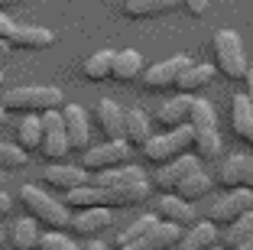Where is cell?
<instances>
[{"mask_svg":"<svg viewBox=\"0 0 253 250\" xmlns=\"http://www.w3.org/2000/svg\"><path fill=\"white\" fill-rule=\"evenodd\" d=\"M188 124L195 127V153L201 159H214V156L224 153V140H221V133H217V114H214V104L211 101L195 98Z\"/></svg>","mask_w":253,"mask_h":250,"instance_id":"cell-1","label":"cell"},{"mask_svg":"<svg viewBox=\"0 0 253 250\" xmlns=\"http://www.w3.org/2000/svg\"><path fill=\"white\" fill-rule=\"evenodd\" d=\"M20 201H23V208H30V214L39 221V224H45L49 231L72 228L68 205H65V201H55L52 195H45V192L36 189V185H23V189H20Z\"/></svg>","mask_w":253,"mask_h":250,"instance_id":"cell-2","label":"cell"},{"mask_svg":"<svg viewBox=\"0 0 253 250\" xmlns=\"http://www.w3.org/2000/svg\"><path fill=\"white\" fill-rule=\"evenodd\" d=\"M214 68L224 75V78H247L250 65H247V52H244V43L234 30H217L214 33Z\"/></svg>","mask_w":253,"mask_h":250,"instance_id":"cell-3","label":"cell"},{"mask_svg":"<svg viewBox=\"0 0 253 250\" xmlns=\"http://www.w3.org/2000/svg\"><path fill=\"white\" fill-rule=\"evenodd\" d=\"M3 110H23V114H45L62 104V91L52 85H33V88H13L3 95Z\"/></svg>","mask_w":253,"mask_h":250,"instance_id":"cell-4","label":"cell"},{"mask_svg":"<svg viewBox=\"0 0 253 250\" xmlns=\"http://www.w3.org/2000/svg\"><path fill=\"white\" fill-rule=\"evenodd\" d=\"M188 147H195V127L192 124L175 127V130H166V133H159V137H153V140L143 147V156H146L149 162L166 166V162L185 156Z\"/></svg>","mask_w":253,"mask_h":250,"instance_id":"cell-5","label":"cell"},{"mask_svg":"<svg viewBox=\"0 0 253 250\" xmlns=\"http://www.w3.org/2000/svg\"><path fill=\"white\" fill-rule=\"evenodd\" d=\"M133 156V147L126 140H107L101 143V147H91L82 153V159H78V166L82 169H88L91 176H97V172H107V169H117V166H126V159Z\"/></svg>","mask_w":253,"mask_h":250,"instance_id":"cell-6","label":"cell"},{"mask_svg":"<svg viewBox=\"0 0 253 250\" xmlns=\"http://www.w3.org/2000/svg\"><path fill=\"white\" fill-rule=\"evenodd\" d=\"M253 211V189L250 185H237V189H231L227 195H221V199H214V205L208 208V221H214V224H231V221H237L240 214Z\"/></svg>","mask_w":253,"mask_h":250,"instance_id":"cell-7","label":"cell"},{"mask_svg":"<svg viewBox=\"0 0 253 250\" xmlns=\"http://www.w3.org/2000/svg\"><path fill=\"white\" fill-rule=\"evenodd\" d=\"M42 153L49 156V159H62V156L72 153V147H68V133H65V117H62V110L52 107L42 114Z\"/></svg>","mask_w":253,"mask_h":250,"instance_id":"cell-8","label":"cell"},{"mask_svg":"<svg viewBox=\"0 0 253 250\" xmlns=\"http://www.w3.org/2000/svg\"><path fill=\"white\" fill-rule=\"evenodd\" d=\"M192 65L188 55H175V59H166V62H156V65H149L143 72V85L149 91H163V88H172V85H179L182 72Z\"/></svg>","mask_w":253,"mask_h":250,"instance_id":"cell-9","label":"cell"},{"mask_svg":"<svg viewBox=\"0 0 253 250\" xmlns=\"http://www.w3.org/2000/svg\"><path fill=\"white\" fill-rule=\"evenodd\" d=\"M201 169V156L195 153V156H179V159H172V162H166V166H159V172H156V179L153 182L159 185V189H166V192H175L182 182H185L192 172H198Z\"/></svg>","mask_w":253,"mask_h":250,"instance_id":"cell-10","label":"cell"},{"mask_svg":"<svg viewBox=\"0 0 253 250\" xmlns=\"http://www.w3.org/2000/svg\"><path fill=\"white\" fill-rule=\"evenodd\" d=\"M182 234H185V228H182V224L159 221V228L153 231V234L140 237V241H133V244H126V247H117V250H169V247H179Z\"/></svg>","mask_w":253,"mask_h":250,"instance_id":"cell-11","label":"cell"},{"mask_svg":"<svg viewBox=\"0 0 253 250\" xmlns=\"http://www.w3.org/2000/svg\"><path fill=\"white\" fill-rule=\"evenodd\" d=\"M42 182L55 185V189H82V185H91V172L82 169V166H65V162H49L42 169Z\"/></svg>","mask_w":253,"mask_h":250,"instance_id":"cell-12","label":"cell"},{"mask_svg":"<svg viewBox=\"0 0 253 250\" xmlns=\"http://www.w3.org/2000/svg\"><path fill=\"white\" fill-rule=\"evenodd\" d=\"M156 208H159V221H172V224H182V228H192L198 221V211L192 208V201H185L179 192H166L156 201Z\"/></svg>","mask_w":253,"mask_h":250,"instance_id":"cell-13","label":"cell"},{"mask_svg":"<svg viewBox=\"0 0 253 250\" xmlns=\"http://www.w3.org/2000/svg\"><path fill=\"white\" fill-rule=\"evenodd\" d=\"M62 117H65V133H68V147H72V153H84V150H88V137H91L84 107L65 104V107H62Z\"/></svg>","mask_w":253,"mask_h":250,"instance_id":"cell-14","label":"cell"},{"mask_svg":"<svg viewBox=\"0 0 253 250\" xmlns=\"http://www.w3.org/2000/svg\"><path fill=\"white\" fill-rule=\"evenodd\" d=\"M97 124L107 133V140H126V110L111 98L97 101Z\"/></svg>","mask_w":253,"mask_h":250,"instance_id":"cell-15","label":"cell"},{"mask_svg":"<svg viewBox=\"0 0 253 250\" xmlns=\"http://www.w3.org/2000/svg\"><path fill=\"white\" fill-rule=\"evenodd\" d=\"M192 107H195V98H192V95H175V98H169V101L159 104L156 120L166 127V130L185 127V124H188V117H192Z\"/></svg>","mask_w":253,"mask_h":250,"instance_id":"cell-16","label":"cell"},{"mask_svg":"<svg viewBox=\"0 0 253 250\" xmlns=\"http://www.w3.org/2000/svg\"><path fill=\"white\" fill-rule=\"evenodd\" d=\"M217 241H221V231H217L214 221H195L192 228L182 234L175 250H211V247H217Z\"/></svg>","mask_w":253,"mask_h":250,"instance_id":"cell-17","label":"cell"},{"mask_svg":"<svg viewBox=\"0 0 253 250\" xmlns=\"http://www.w3.org/2000/svg\"><path fill=\"white\" fill-rule=\"evenodd\" d=\"M111 208H84V211H78V218H72V231L75 234H88V237H97L101 231L111 228Z\"/></svg>","mask_w":253,"mask_h":250,"instance_id":"cell-18","label":"cell"},{"mask_svg":"<svg viewBox=\"0 0 253 250\" xmlns=\"http://www.w3.org/2000/svg\"><path fill=\"white\" fill-rule=\"evenodd\" d=\"M179 0H124V16L126 20H156L175 10Z\"/></svg>","mask_w":253,"mask_h":250,"instance_id":"cell-19","label":"cell"},{"mask_svg":"<svg viewBox=\"0 0 253 250\" xmlns=\"http://www.w3.org/2000/svg\"><path fill=\"white\" fill-rule=\"evenodd\" d=\"M55 43V36L45 26H16V33L10 36V46L13 49H26V52H36V49H49Z\"/></svg>","mask_w":253,"mask_h":250,"instance_id":"cell-20","label":"cell"},{"mask_svg":"<svg viewBox=\"0 0 253 250\" xmlns=\"http://www.w3.org/2000/svg\"><path fill=\"white\" fill-rule=\"evenodd\" d=\"M231 124H234V133L240 140H253V101L244 95H234L231 101Z\"/></svg>","mask_w":253,"mask_h":250,"instance_id":"cell-21","label":"cell"},{"mask_svg":"<svg viewBox=\"0 0 253 250\" xmlns=\"http://www.w3.org/2000/svg\"><path fill=\"white\" fill-rule=\"evenodd\" d=\"M42 114H26V117L20 120V127H16V147H23L26 153H33V150H42Z\"/></svg>","mask_w":253,"mask_h":250,"instance_id":"cell-22","label":"cell"},{"mask_svg":"<svg viewBox=\"0 0 253 250\" xmlns=\"http://www.w3.org/2000/svg\"><path fill=\"white\" fill-rule=\"evenodd\" d=\"M149 140H153V130H149L146 110L130 107V110H126V143H130V147H140V150H143Z\"/></svg>","mask_w":253,"mask_h":250,"instance_id":"cell-23","label":"cell"},{"mask_svg":"<svg viewBox=\"0 0 253 250\" xmlns=\"http://www.w3.org/2000/svg\"><path fill=\"white\" fill-rule=\"evenodd\" d=\"M146 72V65H143V55L136 49H120L117 52V59H114V75L111 78L117 81H133L140 78V75Z\"/></svg>","mask_w":253,"mask_h":250,"instance_id":"cell-24","label":"cell"},{"mask_svg":"<svg viewBox=\"0 0 253 250\" xmlns=\"http://www.w3.org/2000/svg\"><path fill=\"white\" fill-rule=\"evenodd\" d=\"M39 241H42V234H39V221L33 218H20L10 228V244H13L16 250H33V247H39Z\"/></svg>","mask_w":253,"mask_h":250,"instance_id":"cell-25","label":"cell"},{"mask_svg":"<svg viewBox=\"0 0 253 250\" xmlns=\"http://www.w3.org/2000/svg\"><path fill=\"white\" fill-rule=\"evenodd\" d=\"M211 78H214V65H195V62H192V65L182 72V78H179L175 88H179L182 95H195V91L208 88Z\"/></svg>","mask_w":253,"mask_h":250,"instance_id":"cell-26","label":"cell"},{"mask_svg":"<svg viewBox=\"0 0 253 250\" xmlns=\"http://www.w3.org/2000/svg\"><path fill=\"white\" fill-rule=\"evenodd\" d=\"M114 59H117V52L114 49H101L94 55L84 59V78L88 81H104L114 75Z\"/></svg>","mask_w":253,"mask_h":250,"instance_id":"cell-27","label":"cell"},{"mask_svg":"<svg viewBox=\"0 0 253 250\" xmlns=\"http://www.w3.org/2000/svg\"><path fill=\"white\" fill-rule=\"evenodd\" d=\"M211 189H214V179H211L205 169H198V172H192V176H188L175 192H179L185 201H198V199H205Z\"/></svg>","mask_w":253,"mask_h":250,"instance_id":"cell-28","label":"cell"},{"mask_svg":"<svg viewBox=\"0 0 253 250\" xmlns=\"http://www.w3.org/2000/svg\"><path fill=\"white\" fill-rule=\"evenodd\" d=\"M244 176H247V156L244 153H231L227 159L221 162V172H217L221 185H227V189L244 185Z\"/></svg>","mask_w":253,"mask_h":250,"instance_id":"cell-29","label":"cell"},{"mask_svg":"<svg viewBox=\"0 0 253 250\" xmlns=\"http://www.w3.org/2000/svg\"><path fill=\"white\" fill-rule=\"evenodd\" d=\"M250 237H253V211H247V214H240L237 221L227 224V231L221 234V241H224L227 250H234V247H240L244 241H250Z\"/></svg>","mask_w":253,"mask_h":250,"instance_id":"cell-30","label":"cell"},{"mask_svg":"<svg viewBox=\"0 0 253 250\" xmlns=\"http://www.w3.org/2000/svg\"><path fill=\"white\" fill-rule=\"evenodd\" d=\"M156 228H159V214H143V218H136L133 224H126V231L117 237V247H126V244L140 241V237L153 234Z\"/></svg>","mask_w":253,"mask_h":250,"instance_id":"cell-31","label":"cell"},{"mask_svg":"<svg viewBox=\"0 0 253 250\" xmlns=\"http://www.w3.org/2000/svg\"><path fill=\"white\" fill-rule=\"evenodd\" d=\"M26 162H30V156H26L23 147H13V143L0 140V169H23Z\"/></svg>","mask_w":253,"mask_h":250,"instance_id":"cell-32","label":"cell"},{"mask_svg":"<svg viewBox=\"0 0 253 250\" xmlns=\"http://www.w3.org/2000/svg\"><path fill=\"white\" fill-rule=\"evenodd\" d=\"M39 250H78L72 237H65L62 231H52V234H42L39 241Z\"/></svg>","mask_w":253,"mask_h":250,"instance_id":"cell-33","label":"cell"},{"mask_svg":"<svg viewBox=\"0 0 253 250\" xmlns=\"http://www.w3.org/2000/svg\"><path fill=\"white\" fill-rule=\"evenodd\" d=\"M16 26H20V23H13L3 10H0V39H7V43H10V36L16 33Z\"/></svg>","mask_w":253,"mask_h":250,"instance_id":"cell-34","label":"cell"},{"mask_svg":"<svg viewBox=\"0 0 253 250\" xmlns=\"http://www.w3.org/2000/svg\"><path fill=\"white\" fill-rule=\"evenodd\" d=\"M208 3H211V0H185V10H188L192 16H205Z\"/></svg>","mask_w":253,"mask_h":250,"instance_id":"cell-35","label":"cell"},{"mask_svg":"<svg viewBox=\"0 0 253 250\" xmlns=\"http://www.w3.org/2000/svg\"><path fill=\"white\" fill-rule=\"evenodd\" d=\"M82 250H111V247H107V244L101 241V237H88V241H84V247H82Z\"/></svg>","mask_w":253,"mask_h":250,"instance_id":"cell-36","label":"cell"},{"mask_svg":"<svg viewBox=\"0 0 253 250\" xmlns=\"http://www.w3.org/2000/svg\"><path fill=\"white\" fill-rule=\"evenodd\" d=\"M244 185L253 189V156H247V176H244Z\"/></svg>","mask_w":253,"mask_h":250,"instance_id":"cell-37","label":"cell"},{"mask_svg":"<svg viewBox=\"0 0 253 250\" xmlns=\"http://www.w3.org/2000/svg\"><path fill=\"white\" fill-rule=\"evenodd\" d=\"M7 211H10V195H7V192H0V218H3Z\"/></svg>","mask_w":253,"mask_h":250,"instance_id":"cell-38","label":"cell"},{"mask_svg":"<svg viewBox=\"0 0 253 250\" xmlns=\"http://www.w3.org/2000/svg\"><path fill=\"white\" fill-rule=\"evenodd\" d=\"M247 98H250V101H253V65H250V72H247Z\"/></svg>","mask_w":253,"mask_h":250,"instance_id":"cell-39","label":"cell"},{"mask_svg":"<svg viewBox=\"0 0 253 250\" xmlns=\"http://www.w3.org/2000/svg\"><path fill=\"white\" fill-rule=\"evenodd\" d=\"M10 49H13V46H10V43H7V39H0V62L7 59V52H10Z\"/></svg>","mask_w":253,"mask_h":250,"instance_id":"cell-40","label":"cell"},{"mask_svg":"<svg viewBox=\"0 0 253 250\" xmlns=\"http://www.w3.org/2000/svg\"><path fill=\"white\" fill-rule=\"evenodd\" d=\"M234 250H253V237H250V241H244L240 247H234Z\"/></svg>","mask_w":253,"mask_h":250,"instance_id":"cell-41","label":"cell"},{"mask_svg":"<svg viewBox=\"0 0 253 250\" xmlns=\"http://www.w3.org/2000/svg\"><path fill=\"white\" fill-rule=\"evenodd\" d=\"M13 3H20V0H0V10H7V7H13Z\"/></svg>","mask_w":253,"mask_h":250,"instance_id":"cell-42","label":"cell"},{"mask_svg":"<svg viewBox=\"0 0 253 250\" xmlns=\"http://www.w3.org/2000/svg\"><path fill=\"white\" fill-rule=\"evenodd\" d=\"M3 241H7V231L0 228V247H3Z\"/></svg>","mask_w":253,"mask_h":250,"instance_id":"cell-43","label":"cell"},{"mask_svg":"<svg viewBox=\"0 0 253 250\" xmlns=\"http://www.w3.org/2000/svg\"><path fill=\"white\" fill-rule=\"evenodd\" d=\"M0 192H3V169H0Z\"/></svg>","mask_w":253,"mask_h":250,"instance_id":"cell-44","label":"cell"},{"mask_svg":"<svg viewBox=\"0 0 253 250\" xmlns=\"http://www.w3.org/2000/svg\"><path fill=\"white\" fill-rule=\"evenodd\" d=\"M211 250H227V247H211Z\"/></svg>","mask_w":253,"mask_h":250,"instance_id":"cell-45","label":"cell"},{"mask_svg":"<svg viewBox=\"0 0 253 250\" xmlns=\"http://www.w3.org/2000/svg\"><path fill=\"white\" fill-rule=\"evenodd\" d=\"M0 85H3V72H0Z\"/></svg>","mask_w":253,"mask_h":250,"instance_id":"cell-46","label":"cell"},{"mask_svg":"<svg viewBox=\"0 0 253 250\" xmlns=\"http://www.w3.org/2000/svg\"><path fill=\"white\" fill-rule=\"evenodd\" d=\"M250 143H253V140H250Z\"/></svg>","mask_w":253,"mask_h":250,"instance_id":"cell-47","label":"cell"}]
</instances>
